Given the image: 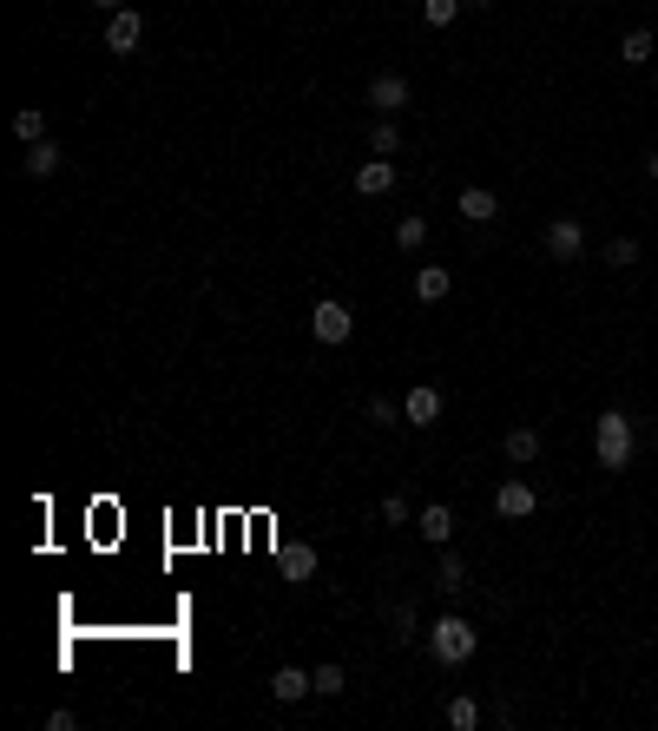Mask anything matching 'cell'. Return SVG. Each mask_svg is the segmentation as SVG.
<instances>
[{"instance_id":"cell-1","label":"cell","mask_w":658,"mask_h":731,"mask_svg":"<svg viewBox=\"0 0 658 731\" xmlns=\"http://www.w3.org/2000/svg\"><path fill=\"white\" fill-rule=\"evenodd\" d=\"M593 455H599V468H626L632 455H639V429H632V415H619V409H606L593 422Z\"/></svg>"},{"instance_id":"cell-2","label":"cell","mask_w":658,"mask_h":731,"mask_svg":"<svg viewBox=\"0 0 658 731\" xmlns=\"http://www.w3.org/2000/svg\"><path fill=\"white\" fill-rule=\"evenodd\" d=\"M474 646H481V639H474V626L461 620V613H448V620L428 626V659H435V666H468Z\"/></svg>"},{"instance_id":"cell-3","label":"cell","mask_w":658,"mask_h":731,"mask_svg":"<svg viewBox=\"0 0 658 731\" xmlns=\"http://www.w3.org/2000/svg\"><path fill=\"white\" fill-rule=\"evenodd\" d=\"M310 330H316V343H329V350H336V343H349V336H356V317H349V303L323 297L310 310Z\"/></svg>"},{"instance_id":"cell-4","label":"cell","mask_w":658,"mask_h":731,"mask_svg":"<svg viewBox=\"0 0 658 731\" xmlns=\"http://www.w3.org/2000/svg\"><path fill=\"white\" fill-rule=\"evenodd\" d=\"M402 422H408V429H435V422H441V389L415 382V389H408V402H402Z\"/></svg>"},{"instance_id":"cell-5","label":"cell","mask_w":658,"mask_h":731,"mask_svg":"<svg viewBox=\"0 0 658 731\" xmlns=\"http://www.w3.org/2000/svg\"><path fill=\"white\" fill-rule=\"evenodd\" d=\"M533 508H540V494H533L527 481H501V488H494V514H501V521H527Z\"/></svg>"},{"instance_id":"cell-6","label":"cell","mask_w":658,"mask_h":731,"mask_svg":"<svg viewBox=\"0 0 658 731\" xmlns=\"http://www.w3.org/2000/svg\"><path fill=\"white\" fill-rule=\"evenodd\" d=\"M145 40V14H132V7H119V14L106 20V53H132Z\"/></svg>"},{"instance_id":"cell-7","label":"cell","mask_w":658,"mask_h":731,"mask_svg":"<svg viewBox=\"0 0 658 731\" xmlns=\"http://www.w3.org/2000/svg\"><path fill=\"white\" fill-rule=\"evenodd\" d=\"M369 106H376L382 119H395V112L408 106V80L402 73H376V80H369Z\"/></svg>"},{"instance_id":"cell-8","label":"cell","mask_w":658,"mask_h":731,"mask_svg":"<svg viewBox=\"0 0 658 731\" xmlns=\"http://www.w3.org/2000/svg\"><path fill=\"white\" fill-rule=\"evenodd\" d=\"M303 692H316V672H303V666H277L270 672V699L277 705H297Z\"/></svg>"},{"instance_id":"cell-9","label":"cell","mask_w":658,"mask_h":731,"mask_svg":"<svg viewBox=\"0 0 658 731\" xmlns=\"http://www.w3.org/2000/svg\"><path fill=\"white\" fill-rule=\"evenodd\" d=\"M277 567H283V580H297V587H303V580H316V547L310 541H283L277 547Z\"/></svg>"},{"instance_id":"cell-10","label":"cell","mask_w":658,"mask_h":731,"mask_svg":"<svg viewBox=\"0 0 658 731\" xmlns=\"http://www.w3.org/2000/svg\"><path fill=\"white\" fill-rule=\"evenodd\" d=\"M415 534H422V541H435V547H448V541H455V508H448V501H428L422 521H415Z\"/></svg>"},{"instance_id":"cell-11","label":"cell","mask_w":658,"mask_h":731,"mask_svg":"<svg viewBox=\"0 0 658 731\" xmlns=\"http://www.w3.org/2000/svg\"><path fill=\"white\" fill-rule=\"evenodd\" d=\"M547 251L560 257V264H573V257L586 251V231H580L573 218H553V224H547Z\"/></svg>"},{"instance_id":"cell-12","label":"cell","mask_w":658,"mask_h":731,"mask_svg":"<svg viewBox=\"0 0 658 731\" xmlns=\"http://www.w3.org/2000/svg\"><path fill=\"white\" fill-rule=\"evenodd\" d=\"M356 191H362V198H382V191H395V165H389V159H362V165H356Z\"/></svg>"},{"instance_id":"cell-13","label":"cell","mask_w":658,"mask_h":731,"mask_svg":"<svg viewBox=\"0 0 658 731\" xmlns=\"http://www.w3.org/2000/svg\"><path fill=\"white\" fill-rule=\"evenodd\" d=\"M461 218H468V224H494V218H501L494 191H487V185H468V191H461Z\"/></svg>"},{"instance_id":"cell-14","label":"cell","mask_w":658,"mask_h":731,"mask_svg":"<svg viewBox=\"0 0 658 731\" xmlns=\"http://www.w3.org/2000/svg\"><path fill=\"white\" fill-rule=\"evenodd\" d=\"M448 290H455V271H441V264H422V271H415V297L422 303H441Z\"/></svg>"},{"instance_id":"cell-15","label":"cell","mask_w":658,"mask_h":731,"mask_svg":"<svg viewBox=\"0 0 658 731\" xmlns=\"http://www.w3.org/2000/svg\"><path fill=\"white\" fill-rule=\"evenodd\" d=\"M20 172H27V178H53V172H60V145H53V139L27 145V159H20Z\"/></svg>"},{"instance_id":"cell-16","label":"cell","mask_w":658,"mask_h":731,"mask_svg":"<svg viewBox=\"0 0 658 731\" xmlns=\"http://www.w3.org/2000/svg\"><path fill=\"white\" fill-rule=\"evenodd\" d=\"M507 461H514V468H527V461H540V429H507Z\"/></svg>"},{"instance_id":"cell-17","label":"cell","mask_w":658,"mask_h":731,"mask_svg":"<svg viewBox=\"0 0 658 731\" xmlns=\"http://www.w3.org/2000/svg\"><path fill=\"white\" fill-rule=\"evenodd\" d=\"M14 132H20L27 145H40V139H47V112H40V106H20V112H14Z\"/></svg>"},{"instance_id":"cell-18","label":"cell","mask_w":658,"mask_h":731,"mask_svg":"<svg viewBox=\"0 0 658 731\" xmlns=\"http://www.w3.org/2000/svg\"><path fill=\"white\" fill-rule=\"evenodd\" d=\"M619 60H632V66H645V60H652V27H632L626 40H619Z\"/></svg>"},{"instance_id":"cell-19","label":"cell","mask_w":658,"mask_h":731,"mask_svg":"<svg viewBox=\"0 0 658 731\" xmlns=\"http://www.w3.org/2000/svg\"><path fill=\"white\" fill-rule=\"evenodd\" d=\"M369 152H376V159L402 152V132H395V119H376V126H369Z\"/></svg>"},{"instance_id":"cell-20","label":"cell","mask_w":658,"mask_h":731,"mask_svg":"<svg viewBox=\"0 0 658 731\" xmlns=\"http://www.w3.org/2000/svg\"><path fill=\"white\" fill-rule=\"evenodd\" d=\"M343 685H349V672L336 666V659H323V666H316V699H336Z\"/></svg>"},{"instance_id":"cell-21","label":"cell","mask_w":658,"mask_h":731,"mask_svg":"<svg viewBox=\"0 0 658 731\" xmlns=\"http://www.w3.org/2000/svg\"><path fill=\"white\" fill-rule=\"evenodd\" d=\"M448 725H455V731H474V725H481V705H474L468 692H461V699H448Z\"/></svg>"},{"instance_id":"cell-22","label":"cell","mask_w":658,"mask_h":731,"mask_svg":"<svg viewBox=\"0 0 658 731\" xmlns=\"http://www.w3.org/2000/svg\"><path fill=\"white\" fill-rule=\"evenodd\" d=\"M441 593H461L468 587V567H461V554H441V580H435Z\"/></svg>"},{"instance_id":"cell-23","label":"cell","mask_w":658,"mask_h":731,"mask_svg":"<svg viewBox=\"0 0 658 731\" xmlns=\"http://www.w3.org/2000/svg\"><path fill=\"white\" fill-rule=\"evenodd\" d=\"M395 244H402V251H422L428 244V218H402L395 224Z\"/></svg>"},{"instance_id":"cell-24","label":"cell","mask_w":658,"mask_h":731,"mask_svg":"<svg viewBox=\"0 0 658 731\" xmlns=\"http://www.w3.org/2000/svg\"><path fill=\"white\" fill-rule=\"evenodd\" d=\"M369 422H376V429H395V422H402V402H389V396H369Z\"/></svg>"},{"instance_id":"cell-25","label":"cell","mask_w":658,"mask_h":731,"mask_svg":"<svg viewBox=\"0 0 658 731\" xmlns=\"http://www.w3.org/2000/svg\"><path fill=\"white\" fill-rule=\"evenodd\" d=\"M606 264H619V271H626V264H639V238H612L606 244Z\"/></svg>"},{"instance_id":"cell-26","label":"cell","mask_w":658,"mask_h":731,"mask_svg":"<svg viewBox=\"0 0 658 731\" xmlns=\"http://www.w3.org/2000/svg\"><path fill=\"white\" fill-rule=\"evenodd\" d=\"M422 14H428V27H448L461 14V0H422Z\"/></svg>"},{"instance_id":"cell-27","label":"cell","mask_w":658,"mask_h":731,"mask_svg":"<svg viewBox=\"0 0 658 731\" xmlns=\"http://www.w3.org/2000/svg\"><path fill=\"white\" fill-rule=\"evenodd\" d=\"M389 620H395V639H415V626H422V620H415V606H395Z\"/></svg>"},{"instance_id":"cell-28","label":"cell","mask_w":658,"mask_h":731,"mask_svg":"<svg viewBox=\"0 0 658 731\" xmlns=\"http://www.w3.org/2000/svg\"><path fill=\"white\" fill-rule=\"evenodd\" d=\"M382 521H389V527L408 521V501H402V494H389V501H382Z\"/></svg>"},{"instance_id":"cell-29","label":"cell","mask_w":658,"mask_h":731,"mask_svg":"<svg viewBox=\"0 0 658 731\" xmlns=\"http://www.w3.org/2000/svg\"><path fill=\"white\" fill-rule=\"evenodd\" d=\"M93 7H106V14H119V7H126V0H93Z\"/></svg>"},{"instance_id":"cell-30","label":"cell","mask_w":658,"mask_h":731,"mask_svg":"<svg viewBox=\"0 0 658 731\" xmlns=\"http://www.w3.org/2000/svg\"><path fill=\"white\" fill-rule=\"evenodd\" d=\"M461 7H474V14H481V7H494V0H461Z\"/></svg>"},{"instance_id":"cell-31","label":"cell","mask_w":658,"mask_h":731,"mask_svg":"<svg viewBox=\"0 0 658 731\" xmlns=\"http://www.w3.org/2000/svg\"><path fill=\"white\" fill-rule=\"evenodd\" d=\"M645 172H652V185H658V152H652V165H645Z\"/></svg>"},{"instance_id":"cell-32","label":"cell","mask_w":658,"mask_h":731,"mask_svg":"<svg viewBox=\"0 0 658 731\" xmlns=\"http://www.w3.org/2000/svg\"><path fill=\"white\" fill-rule=\"evenodd\" d=\"M652 93H658V73H652Z\"/></svg>"}]
</instances>
